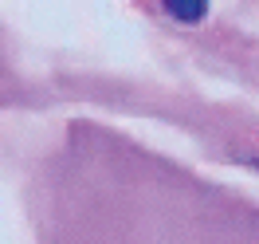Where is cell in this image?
<instances>
[{"instance_id":"cell-1","label":"cell","mask_w":259,"mask_h":244,"mask_svg":"<svg viewBox=\"0 0 259 244\" xmlns=\"http://www.w3.org/2000/svg\"><path fill=\"white\" fill-rule=\"evenodd\" d=\"M165 12H169V16H177V20H189V24H193V20H200L204 12H208V8H204V4H196V8H189V4H165Z\"/></svg>"},{"instance_id":"cell-2","label":"cell","mask_w":259,"mask_h":244,"mask_svg":"<svg viewBox=\"0 0 259 244\" xmlns=\"http://www.w3.org/2000/svg\"><path fill=\"white\" fill-rule=\"evenodd\" d=\"M247 162H251V165H255V169H259V158H247Z\"/></svg>"}]
</instances>
